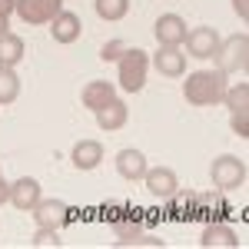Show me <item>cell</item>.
<instances>
[{
  "label": "cell",
  "instance_id": "obj_23",
  "mask_svg": "<svg viewBox=\"0 0 249 249\" xmlns=\"http://www.w3.org/2000/svg\"><path fill=\"white\" fill-rule=\"evenodd\" d=\"M47 246L60 249V236H57V230H40L37 236H34V249H47Z\"/></svg>",
  "mask_w": 249,
  "mask_h": 249
},
{
  "label": "cell",
  "instance_id": "obj_28",
  "mask_svg": "<svg viewBox=\"0 0 249 249\" xmlns=\"http://www.w3.org/2000/svg\"><path fill=\"white\" fill-rule=\"evenodd\" d=\"M0 34H7V17L0 14Z\"/></svg>",
  "mask_w": 249,
  "mask_h": 249
},
{
  "label": "cell",
  "instance_id": "obj_11",
  "mask_svg": "<svg viewBox=\"0 0 249 249\" xmlns=\"http://www.w3.org/2000/svg\"><path fill=\"white\" fill-rule=\"evenodd\" d=\"M153 34L156 40H160V47H179L183 40H186V20L183 17H176V14H163V17L156 20V27H153Z\"/></svg>",
  "mask_w": 249,
  "mask_h": 249
},
{
  "label": "cell",
  "instance_id": "obj_13",
  "mask_svg": "<svg viewBox=\"0 0 249 249\" xmlns=\"http://www.w3.org/2000/svg\"><path fill=\"white\" fill-rule=\"evenodd\" d=\"M199 246L203 249H236L239 246V236L226 223H206V230L199 236Z\"/></svg>",
  "mask_w": 249,
  "mask_h": 249
},
{
  "label": "cell",
  "instance_id": "obj_16",
  "mask_svg": "<svg viewBox=\"0 0 249 249\" xmlns=\"http://www.w3.org/2000/svg\"><path fill=\"white\" fill-rule=\"evenodd\" d=\"M126 103H123V100H110V103H107V107H100V110H96V126H100V130H107V133H116V130H123V126H126Z\"/></svg>",
  "mask_w": 249,
  "mask_h": 249
},
{
  "label": "cell",
  "instance_id": "obj_26",
  "mask_svg": "<svg viewBox=\"0 0 249 249\" xmlns=\"http://www.w3.org/2000/svg\"><path fill=\"white\" fill-rule=\"evenodd\" d=\"M232 10H236V14H239L243 20L249 17V7H246V0H232Z\"/></svg>",
  "mask_w": 249,
  "mask_h": 249
},
{
  "label": "cell",
  "instance_id": "obj_18",
  "mask_svg": "<svg viewBox=\"0 0 249 249\" xmlns=\"http://www.w3.org/2000/svg\"><path fill=\"white\" fill-rule=\"evenodd\" d=\"M113 96H116V87L110 83V80H93V83H87V87H83V107L96 113V110H100V107H107Z\"/></svg>",
  "mask_w": 249,
  "mask_h": 249
},
{
  "label": "cell",
  "instance_id": "obj_15",
  "mask_svg": "<svg viewBox=\"0 0 249 249\" xmlns=\"http://www.w3.org/2000/svg\"><path fill=\"white\" fill-rule=\"evenodd\" d=\"M50 23H53L50 34H53L57 43H73V40H80V34H83V20H80L77 14H70V10H60Z\"/></svg>",
  "mask_w": 249,
  "mask_h": 249
},
{
  "label": "cell",
  "instance_id": "obj_5",
  "mask_svg": "<svg viewBox=\"0 0 249 249\" xmlns=\"http://www.w3.org/2000/svg\"><path fill=\"white\" fill-rule=\"evenodd\" d=\"M210 179L219 193L239 190V186L246 183V163H243L239 156H230V153L219 156V160H213V166H210Z\"/></svg>",
  "mask_w": 249,
  "mask_h": 249
},
{
  "label": "cell",
  "instance_id": "obj_14",
  "mask_svg": "<svg viewBox=\"0 0 249 249\" xmlns=\"http://www.w3.org/2000/svg\"><path fill=\"white\" fill-rule=\"evenodd\" d=\"M150 63L163 77H183L186 73V53H179V47H160Z\"/></svg>",
  "mask_w": 249,
  "mask_h": 249
},
{
  "label": "cell",
  "instance_id": "obj_8",
  "mask_svg": "<svg viewBox=\"0 0 249 249\" xmlns=\"http://www.w3.org/2000/svg\"><path fill=\"white\" fill-rule=\"evenodd\" d=\"M34 219H37L40 230H63L67 223H70V206L63 203V199H40L37 206H34Z\"/></svg>",
  "mask_w": 249,
  "mask_h": 249
},
{
  "label": "cell",
  "instance_id": "obj_19",
  "mask_svg": "<svg viewBox=\"0 0 249 249\" xmlns=\"http://www.w3.org/2000/svg\"><path fill=\"white\" fill-rule=\"evenodd\" d=\"M70 160H73L77 170H96L100 160H103V146L96 140H80L73 146V153H70Z\"/></svg>",
  "mask_w": 249,
  "mask_h": 249
},
{
  "label": "cell",
  "instance_id": "obj_10",
  "mask_svg": "<svg viewBox=\"0 0 249 249\" xmlns=\"http://www.w3.org/2000/svg\"><path fill=\"white\" fill-rule=\"evenodd\" d=\"M143 179H146V190L153 193L156 199H173V196L179 193V179H176V173H173L170 166L146 170V173H143Z\"/></svg>",
  "mask_w": 249,
  "mask_h": 249
},
{
  "label": "cell",
  "instance_id": "obj_4",
  "mask_svg": "<svg viewBox=\"0 0 249 249\" xmlns=\"http://www.w3.org/2000/svg\"><path fill=\"white\" fill-rule=\"evenodd\" d=\"M216 60H219V73H246V67H249V37L246 34H236V37H230V40H219Z\"/></svg>",
  "mask_w": 249,
  "mask_h": 249
},
{
  "label": "cell",
  "instance_id": "obj_25",
  "mask_svg": "<svg viewBox=\"0 0 249 249\" xmlns=\"http://www.w3.org/2000/svg\"><path fill=\"white\" fill-rule=\"evenodd\" d=\"M3 203H10V183L3 179V170H0V206Z\"/></svg>",
  "mask_w": 249,
  "mask_h": 249
},
{
  "label": "cell",
  "instance_id": "obj_7",
  "mask_svg": "<svg viewBox=\"0 0 249 249\" xmlns=\"http://www.w3.org/2000/svg\"><path fill=\"white\" fill-rule=\"evenodd\" d=\"M17 17L30 27H40V23H50L63 10V0H17Z\"/></svg>",
  "mask_w": 249,
  "mask_h": 249
},
{
  "label": "cell",
  "instance_id": "obj_12",
  "mask_svg": "<svg viewBox=\"0 0 249 249\" xmlns=\"http://www.w3.org/2000/svg\"><path fill=\"white\" fill-rule=\"evenodd\" d=\"M10 203H14L17 210L30 213L40 203V183L34 176H20L17 183H10Z\"/></svg>",
  "mask_w": 249,
  "mask_h": 249
},
{
  "label": "cell",
  "instance_id": "obj_24",
  "mask_svg": "<svg viewBox=\"0 0 249 249\" xmlns=\"http://www.w3.org/2000/svg\"><path fill=\"white\" fill-rule=\"evenodd\" d=\"M123 50H126V47H123L120 40H110V43H103V50H100V57H103L107 63H110V60H120V57H123Z\"/></svg>",
  "mask_w": 249,
  "mask_h": 249
},
{
  "label": "cell",
  "instance_id": "obj_20",
  "mask_svg": "<svg viewBox=\"0 0 249 249\" xmlns=\"http://www.w3.org/2000/svg\"><path fill=\"white\" fill-rule=\"evenodd\" d=\"M23 60V40L17 34H0V67H17Z\"/></svg>",
  "mask_w": 249,
  "mask_h": 249
},
{
  "label": "cell",
  "instance_id": "obj_21",
  "mask_svg": "<svg viewBox=\"0 0 249 249\" xmlns=\"http://www.w3.org/2000/svg\"><path fill=\"white\" fill-rule=\"evenodd\" d=\"M20 96V77L14 73V67H0V107L14 103Z\"/></svg>",
  "mask_w": 249,
  "mask_h": 249
},
{
  "label": "cell",
  "instance_id": "obj_3",
  "mask_svg": "<svg viewBox=\"0 0 249 249\" xmlns=\"http://www.w3.org/2000/svg\"><path fill=\"white\" fill-rule=\"evenodd\" d=\"M116 63H120V87H123L126 93H140L143 83H146V70H150V57H146V50H140V47H126L123 57L116 60Z\"/></svg>",
  "mask_w": 249,
  "mask_h": 249
},
{
  "label": "cell",
  "instance_id": "obj_1",
  "mask_svg": "<svg viewBox=\"0 0 249 249\" xmlns=\"http://www.w3.org/2000/svg\"><path fill=\"white\" fill-rule=\"evenodd\" d=\"M226 93V73L219 70H196L183 83V96L193 107H216Z\"/></svg>",
  "mask_w": 249,
  "mask_h": 249
},
{
  "label": "cell",
  "instance_id": "obj_9",
  "mask_svg": "<svg viewBox=\"0 0 249 249\" xmlns=\"http://www.w3.org/2000/svg\"><path fill=\"white\" fill-rule=\"evenodd\" d=\"M186 53L196 60H210L216 57V50H219V34L213 30V27H196V30H190L186 34Z\"/></svg>",
  "mask_w": 249,
  "mask_h": 249
},
{
  "label": "cell",
  "instance_id": "obj_2",
  "mask_svg": "<svg viewBox=\"0 0 249 249\" xmlns=\"http://www.w3.org/2000/svg\"><path fill=\"white\" fill-rule=\"evenodd\" d=\"M173 199H176L173 213L183 216V219H206V223H213L219 213L230 210V206H226L219 196H213V193H176Z\"/></svg>",
  "mask_w": 249,
  "mask_h": 249
},
{
  "label": "cell",
  "instance_id": "obj_27",
  "mask_svg": "<svg viewBox=\"0 0 249 249\" xmlns=\"http://www.w3.org/2000/svg\"><path fill=\"white\" fill-rule=\"evenodd\" d=\"M14 7H17V0H0V14H3V17H10Z\"/></svg>",
  "mask_w": 249,
  "mask_h": 249
},
{
  "label": "cell",
  "instance_id": "obj_22",
  "mask_svg": "<svg viewBox=\"0 0 249 249\" xmlns=\"http://www.w3.org/2000/svg\"><path fill=\"white\" fill-rule=\"evenodd\" d=\"M100 20H123L130 10V0H93Z\"/></svg>",
  "mask_w": 249,
  "mask_h": 249
},
{
  "label": "cell",
  "instance_id": "obj_6",
  "mask_svg": "<svg viewBox=\"0 0 249 249\" xmlns=\"http://www.w3.org/2000/svg\"><path fill=\"white\" fill-rule=\"evenodd\" d=\"M226 107H230V123H232V133L239 140L249 136V83H239L223 93Z\"/></svg>",
  "mask_w": 249,
  "mask_h": 249
},
{
  "label": "cell",
  "instance_id": "obj_17",
  "mask_svg": "<svg viewBox=\"0 0 249 249\" xmlns=\"http://www.w3.org/2000/svg\"><path fill=\"white\" fill-rule=\"evenodd\" d=\"M116 170H120L123 179L133 183V179H143V173L150 170V166H146V156L140 153V150H120L116 153Z\"/></svg>",
  "mask_w": 249,
  "mask_h": 249
}]
</instances>
